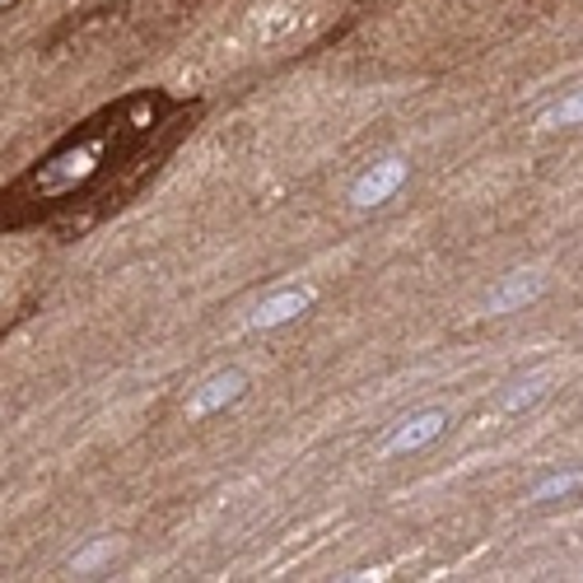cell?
Segmentation results:
<instances>
[{"mask_svg":"<svg viewBox=\"0 0 583 583\" xmlns=\"http://www.w3.org/2000/svg\"><path fill=\"white\" fill-rule=\"evenodd\" d=\"M401 183H406V164H401V159H383V164H374L355 187H350V201H355L360 210L383 206Z\"/></svg>","mask_w":583,"mask_h":583,"instance_id":"obj_3","label":"cell"},{"mask_svg":"<svg viewBox=\"0 0 583 583\" xmlns=\"http://www.w3.org/2000/svg\"><path fill=\"white\" fill-rule=\"evenodd\" d=\"M308 304H313V290L308 285H285V290L267 294L253 313H247V327H253V331H271L280 323H290V317H299Z\"/></svg>","mask_w":583,"mask_h":583,"instance_id":"obj_1","label":"cell"},{"mask_svg":"<svg viewBox=\"0 0 583 583\" xmlns=\"http://www.w3.org/2000/svg\"><path fill=\"white\" fill-rule=\"evenodd\" d=\"M444 425H448V416H444V411H425V416L406 420V425H401V430H397V434L383 444V453H387V457H401V453L425 448L430 439H439V434H444Z\"/></svg>","mask_w":583,"mask_h":583,"instance_id":"obj_4","label":"cell"},{"mask_svg":"<svg viewBox=\"0 0 583 583\" xmlns=\"http://www.w3.org/2000/svg\"><path fill=\"white\" fill-rule=\"evenodd\" d=\"M24 253H14V247H5L0 253V313L10 308V299H14V290H20V280H24Z\"/></svg>","mask_w":583,"mask_h":583,"instance_id":"obj_6","label":"cell"},{"mask_svg":"<svg viewBox=\"0 0 583 583\" xmlns=\"http://www.w3.org/2000/svg\"><path fill=\"white\" fill-rule=\"evenodd\" d=\"M113 551H117V546H113V541H94V546H90V551H80L75 560H70V570H75L80 579H94V574H103V564H108V560H113Z\"/></svg>","mask_w":583,"mask_h":583,"instance_id":"obj_8","label":"cell"},{"mask_svg":"<svg viewBox=\"0 0 583 583\" xmlns=\"http://www.w3.org/2000/svg\"><path fill=\"white\" fill-rule=\"evenodd\" d=\"M243 387H247V374H238V369H224V374H210L197 393H191L187 401V416L191 420H206V416H215L220 406L229 401H238L243 397Z\"/></svg>","mask_w":583,"mask_h":583,"instance_id":"obj_2","label":"cell"},{"mask_svg":"<svg viewBox=\"0 0 583 583\" xmlns=\"http://www.w3.org/2000/svg\"><path fill=\"white\" fill-rule=\"evenodd\" d=\"M541 285H546L541 271H514L500 290L486 299V313H514V308H523V304H533V299L541 294Z\"/></svg>","mask_w":583,"mask_h":583,"instance_id":"obj_5","label":"cell"},{"mask_svg":"<svg viewBox=\"0 0 583 583\" xmlns=\"http://www.w3.org/2000/svg\"><path fill=\"white\" fill-rule=\"evenodd\" d=\"M541 383H546V378H533V383H523V387H518V393H514V397H509V411H518V406H527V401H533V397L541 393Z\"/></svg>","mask_w":583,"mask_h":583,"instance_id":"obj_10","label":"cell"},{"mask_svg":"<svg viewBox=\"0 0 583 583\" xmlns=\"http://www.w3.org/2000/svg\"><path fill=\"white\" fill-rule=\"evenodd\" d=\"M583 486V471H564V476H546V481L533 490V504H541V500H564V494H574Z\"/></svg>","mask_w":583,"mask_h":583,"instance_id":"obj_9","label":"cell"},{"mask_svg":"<svg viewBox=\"0 0 583 583\" xmlns=\"http://www.w3.org/2000/svg\"><path fill=\"white\" fill-rule=\"evenodd\" d=\"M579 121H583V90H579V94H570V98H560L556 108H546L537 127L556 131V127H579Z\"/></svg>","mask_w":583,"mask_h":583,"instance_id":"obj_7","label":"cell"}]
</instances>
